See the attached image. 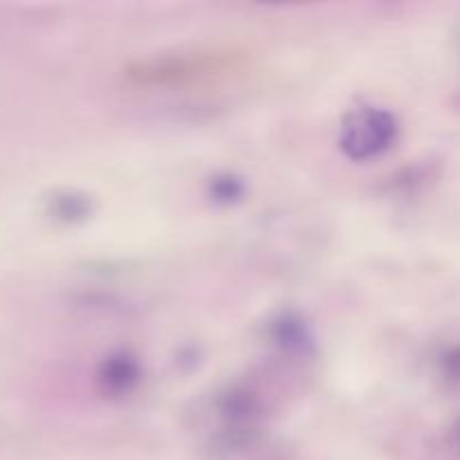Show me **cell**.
<instances>
[{
	"label": "cell",
	"mask_w": 460,
	"mask_h": 460,
	"mask_svg": "<svg viewBox=\"0 0 460 460\" xmlns=\"http://www.w3.org/2000/svg\"><path fill=\"white\" fill-rule=\"evenodd\" d=\"M395 119L391 112L377 108H362L344 124L341 146L355 160H367L389 148L395 139Z\"/></svg>",
	"instance_id": "1"
},
{
	"label": "cell",
	"mask_w": 460,
	"mask_h": 460,
	"mask_svg": "<svg viewBox=\"0 0 460 460\" xmlns=\"http://www.w3.org/2000/svg\"><path fill=\"white\" fill-rule=\"evenodd\" d=\"M135 377H137V371H135V364L128 362V359H112L108 364L106 373H103V382L111 391H126L128 385H133Z\"/></svg>",
	"instance_id": "2"
},
{
	"label": "cell",
	"mask_w": 460,
	"mask_h": 460,
	"mask_svg": "<svg viewBox=\"0 0 460 460\" xmlns=\"http://www.w3.org/2000/svg\"><path fill=\"white\" fill-rule=\"evenodd\" d=\"M443 373L452 385L460 386V346H454L443 355Z\"/></svg>",
	"instance_id": "3"
},
{
	"label": "cell",
	"mask_w": 460,
	"mask_h": 460,
	"mask_svg": "<svg viewBox=\"0 0 460 460\" xmlns=\"http://www.w3.org/2000/svg\"><path fill=\"white\" fill-rule=\"evenodd\" d=\"M452 438H454V445H456V447L460 449V420H458V425L454 427V431H452Z\"/></svg>",
	"instance_id": "4"
}]
</instances>
